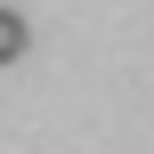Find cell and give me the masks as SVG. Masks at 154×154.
Segmentation results:
<instances>
[{
  "label": "cell",
  "instance_id": "cell-1",
  "mask_svg": "<svg viewBox=\"0 0 154 154\" xmlns=\"http://www.w3.org/2000/svg\"><path fill=\"white\" fill-rule=\"evenodd\" d=\"M24 49H32V24H24L16 8H0V65H16Z\"/></svg>",
  "mask_w": 154,
  "mask_h": 154
}]
</instances>
